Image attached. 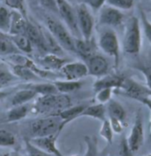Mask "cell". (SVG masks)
I'll use <instances>...</instances> for the list:
<instances>
[{
    "label": "cell",
    "instance_id": "22",
    "mask_svg": "<svg viewBox=\"0 0 151 156\" xmlns=\"http://www.w3.org/2000/svg\"><path fill=\"white\" fill-rule=\"evenodd\" d=\"M12 72L13 73V75L16 77L22 79L24 81L35 82V81H38L39 79H41L40 77H38L26 65H17V64H14L12 66Z\"/></svg>",
    "mask_w": 151,
    "mask_h": 156
},
{
    "label": "cell",
    "instance_id": "9",
    "mask_svg": "<svg viewBox=\"0 0 151 156\" xmlns=\"http://www.w3.org/2000/svg\"><path fill=\"white\" fill-rule=\"evenodd\" d=\"M125 15L121 10L117 9L107 4L99 9L98 23L101 26L107 27H118L123 24Z\"/></svg>",
    "mask_w": 151,
    "mask_h": 156
},
{
    "label": "cell",
    "instance_id": "21",
    "mask_svg": "<svg viewBox=\"0 0 151 156\" xmlns=\"http://www.w3.org/2000/svg\"><path fill=\"white\" fill-rule=\"evenodd\" d=\"M106 104V113L109 115V117L116 118L124 122L126 117V113L122 105L112 98H111Z\"/></svg>",
    "mask_w": 151,
    "mask_h": 156
},
{
    "label": "cell",
    "instance_id": "45",
    "mask_svg": "<svg viewBox=\"0 0 151 156\" xmlns=\"http://www.w3.org/2000/svg\"><path fill=\"white\" fill-rule=\"evenodd\" d=\"M5 156H20L19 154H6V155H5Z\"/></svg>",
    "mask_w": 151,
    "mask_h": 156
},
{
    "label": "cell",
    "instance_id": "44",
    "mask_svg": "<svg viewBox=\"0 0 151 156\" xmlns=\"http://www.w3.org/2000/svg\"><path fill=\"white\" fill-rule=\"evenodd\" d=\"M83 3L92 9L99 10L106 3V0H84Z\"/></svg>",
    "mask_w": 151,
    "mask_h": 156
},
{
    "label": "cell",
    "instance_id": "5",
    "mask_svg": "<svg viewBox=\"0 0 151 156\" xmlns=\"http://www.w3.org/2000/svg\"><path fill=\"white\" fill-rule=\"evenodd\" d=\"M63 122L57 115L38 119L31 124V132L34 137L59 134L63 129Z\"/></svg>",
    "mask_w": 151,
    "mask_h": 156
},
{
    "label": "cell",
    "instance_id": "48",
    "mask_svg": "<svg viewBox=\"0 0 151 156\" xmlns=\"http://www.w3.org/2000/svg\"><path fill=\"white\" fill-rule=\"evenodd\" d=\"M36 1H38V0H36Z\"/></svg>",
    "mask_w": 151,
    "mask_h": 156
},
{
    "label": "cell",
    "instance_id": "32",
    "mask_svg": "<svg viewBox=\"0 0 151 156\" xmlns=\"http://www.w3.org/2000/svg\"><path fill=\"white\" fill-rule=\"evenodd\" d=\"M15 143L16 138L12 132L5 129H0V146H12L15 145Z\"/></svg>",
    "mask_w": 151,
    "mask_h": 156
},
{
    "label": "cell",
    "instance_id": "25",
    "mask_svg": "<svg viewBox=\"0 0 151 156\" xmlns=\"http://www.w3.org/2000/svg\"><path fill=\"white\" fill-rule=\"evenodd\" d=\"M29 112V107L27 104L14 106L8 111L6 115V122H17L19 120H22L28 115Z\"/></svg>",
    "mask_w": 151,
    "mask_h": 156
},
{
    "label": "cell",
    "instance_id": "43",
    "mask_svg": "<svg viewBox=\"0 0 151 156\" xmlns=\"http://www.w3.org/2000/svg\"><path fill=\"white\" fill-rule=\"evenodd\" d=\"M140 71L142 73L143 76L146 80V86L151 90V67L140 68Z\"/></svg>",
    "mask_w": 151,
    "mask_h": 156
},
{
    "label": "cell",
    "instance_id": "38",
    "mask_svg": "<svg viewBox=\"0 0 151 156\" xmlns=\"http://www.w3.org/2000/svg\"><path fill=\"white\" fill-rule=\"evenodd\" d=\"M25 146H26L27 154L29 156H51V154L44 152L43 150L40 149L39 147L32 144L30 140H26Z\"/></svg>",
    "mask_w": 151,
    "mask_h": 156
},
{
    "label": "cell",
    "instance_id": "46",
    "mask_svg": "<svg viewBox=\"0 0 151 156\" xmlns=\"http://www.w3.org/2000/svg\"><path fill=\"white\" fill-rule=\"evenodd\" d=\"M146 156H151V153H150V154H149L148 155H146Z\"/></svg>",
    "mask_w": 151,
    "mask_h": 156
},
{
    "label": "cell",
    "instance_id": "35",
    "mask_svg": "<svg viewBox=\"0 0 151 156\" xmlns=\"http://www.w3.org/2000/svg\"><path fill=\"white\" fill-rule=\"evenodd\" d=\"M16 76L13 73L3 65H0V87L8 84L12 81L15 80Z\"/></svg>",
    "mask_w": 151,
    "mask_h": 156
},
{
    "label": "cell",
    "instance_id": "29",
    "mask_svg": "<svg viewBox=\"0 0 151 156\" xmlns=\"http://www.w3.org/2000/svg\"><path fill=\"white\" fill-rule=\"evenodd\" d=\"M19 52L20 51L15 46L11 38L0 37V56H10Z\"/></svg>",
    "mask_w": 151,
    "mask_h": 156
},
{
    "label": "cell",
    "instance_id": "6",
    "mask_svg": "<svg viewBox=\"0 0 151 156\" xmlns=\"http://www.w3.org/2000/svg\"><path fill=\"white\" fill-rule=\"evenodd\" d=\"M98 46L105 54L113 58L115 67L118 68L120 55V44L117 33L113 29L111 28L104 29L101 33L98 40Z\"/></svg>",
    "mask_w": 151,
    "mask_h": 156
},
{
    "label": "cell",
    "instance_id": "40",
    "mask_svg": "<svg viewBox=\"0 0 151 156\" xmlns=\"http://www.w3.org/2000/svg\"><path fill=\"white\" fill-rule=\"evenodd\" d=\"M119 156H133V152L128 145L127 138L123 137L119 145Z\"/></svg>",
    "mask_w": 151,
    "mask_h": 156
},
{
    "label": "cell",
    "instance_id": "33",
    "mask_svg": "<svg viewBox=\"0 0 151 156\" xmlns=\"http://www.w3.org/2000/svg\"><path fill=\"white\" fill-rule=\"evenodd\" d=\"M102 122L103 123H102V127H101V129H100L99 133H100L101 136L104 137L108 143L112 144V139H113V130L112 129L110 121L108 119H106Z\"/></svg>",
    "mask_w": 151,
    "mask_h": 156
},
{
    "label": "cell",
    "instance_id": "4",
    "mask_svg": "<svg viewBox=\"0 0 151 156\" xmlns=\"http://www.w3.org/2000/svg\"><path fill=\"white\" fill-rule=\"evenodd\" d=\"M118 91L126 97L133 98L146 105L151 111V90L145 85L130 78H124L122 85Z\"/></svg>",
    "mask_w": 151,
    "mask_h": 156
},
{
    "label": "cell",
    "instance_id": "1",
    "mask_svg": "<svg viewBox=\"0 0 151 156\" xmlns=\"http://www.w3.org/2000/svg\"><path fill=\"white\" fill-rule=\"evenodd\" d=\"M142 25L137 17L132 16L127 20L122 41V47L128 54H137L142 48Z\"/></svg>",
    "mask_w": 151,
    "mask_h": 156
},
{
    "label": "cell",
    "instance_id": "30",
    "mask_svg": "<svg viewBox=\"0 0 151 156\" xmlns=\"http://www.w3.org/2000/svg\"><path fill=\"white\" fill-rule=\"evenodd\" d=\"M11 12L5 7H0V31L9 34L11 28Z\"/></svg>",
    "mask_w": 151,
    "mask_h": 156
},
{
    "label": "cell",
    "instance_id": "24",
    "mask_svg": "<svg viewBox=\"0 0 151 156\" xmlns=\"http://www.w3.org/2000/svg\"><path fill=\"white\" fill-rule=\"evenodd\" d=\"M59 93L68 94L76 91L81 88L82 83L80 81H69V80H56L54 83Z\"/></svg>",
    "mask_w": 151,
    "mask_h": 156
},
{
    "label": "cell",
    "instance_id": "31",
    "mask_svg": "<svg viewBox=\"0 0 151 156\" xmlns=\"http://www.w3.org/2000/svg\"><path fill=\"white\" fill-rule=\"evenodd\" d=\"M105 4L121 11H127L133 7L134 0H106Z\"/></svg>",
    "mask_w": 151,
    "mask_h": 156
},
{
    "label": "cell",
    "instance_id": "16",
    "mask_svg": "<svg viewBox=\"0 0 151 156\" xmlns=\"http://www.w3.org/2000/svg\"><path fill=\"white\" fill-rule=\"evenodd\" d=\"M74 43H75L76 53H78L84 59H87L90 56L96 53L97 47L92 38L88 40H85L83 38H74Z\"/></svg>",
    "mask_w": 151,
    "mask_h": 156
},
{
    "label": "cell",
    "instance_id": "36",
    "mask_svg": "<svg viewBox=\"0 0 151 156\" xmlns=\"http://www.w3.org/2000/svg\"><path fill=\"white\" fill-rule=\"evenodd\" d=\"M113 90H114L112 88H106L98 90L97 92H95V100L99 104H106L112 98Z\"/></svg>",
    "mask_w": 151,
    "mask_h": 156
},
{
    "label": "cell",
    "instance_id": "2",
    "mask_svg": "<svg viewBox=\"0 0 151 156\" xmlns=\"http://www.w3.org/2000/svg\"><path fill=\"white\" fill-rule=\"evenodd\" d=\"M71 98L64 93L41 96L36 102L35 108L38 113L57 115L61 111L71 107Z\"/></svg>",
    "mask_w": 151,
    "mask_h": 156
},
{
    "label": "cell",
    "instance_id": "19",
    "mask_svg": "<svg viewBox=\"0 0 151 156\" xmlns=\"http://www.w3.org/2000/svg\"><path fill=\"white\" fill-rule=\"evenodd\" d=\"M106 107L104 104H95L93 106H89V107H86L85 109L83 110V112L81 114L80 117H91L96 120H99L101 122H104V120H106Z\"/></svg>",
    "mask_w": 151,
    "mask_h": 156
},
{
    "label": "cell",
    "instance_id": "49",
    "mask_svg": "<svg viewBox=\"0 0 151 156\" xmlns=\"http://www.w3.org/2000/svg\"><path fill=\"white\" fill-rule=\"evenodd\" d=\"M0 156H2V155H0Z\"/></svg>",
    "mask_w": 151,
    "mask_h": 156
},
{
    "label": "cell",
    "instance_id": "34",
    "mask_svg": "<svg viewBox=\"0 0 151 156\" xmlns=\"http://www.w3.org/2000/svg\"><path fill=\"white\" fill-rule=\"evenodd\" d=\"M84 139L87 145V151L84 156H98L96 138L94 136H86Z\"/></svg>",
    "mask_w": 151,
    "mask_h": 156
},
{
    "label": "cell",
    "instance_id": "20",
    "mask_svg": "<svg viewBox=\"0 0 151 156\" xmlns=\"http://www.w3.org/2000/svg\"><path fill=\"white\" fill-rule=\"evenodd\" d=\"M85 107L86 106H84V105H78V106H74V107H69L65 110L61 111L60 113H58L57 115L60 117V119L63 122V126L65 127L70 122L74 121L76 118H79L81 114L85 109Z\"/></svg>",
    "mask_w": 151,
    "mask_h": 156
},
{
    "label": "cell",
    "instance_id": "13",
    "mask_svg": "<svg viewBox=\"0 0 151 156\" xmlns=\"http://www.w3.org/2000/svg\"><path fill=\"white\" fill-rule=\"evenodd\" d=\"M25 35L29 37L33 46H36L40 52L43 53V55L49 53L47 47H46L44 37L43 34V30L39 27L28 21L26 30H25Z\"/></svg>",
    "mask_w": 151,
    "mask_h": 156
},
{
    "label": "cell",
    "instance_id": "7",
    "mask_svg": "<svg viewBox=\"0 0 151 156\" xmlns=\"http://www.w3.org/2000/svg\"><path fill=\"white\" fill-rule=\"evenodd\" d=\"M75 12L81 37L85 40L91 39L94 28V19L89 7L84 3H81L77 5Z\"/></svg>",
    "mask_w": 151,
    "mask_h": 156
},
{
    "label": "cell",
    "instance_id": "18",
    "mask_svg": "<svg viewBox=\"0 0 151 156\" xmlns=\"http://www.w3.org/2000/svg\"><path fill=\"white\" fill-rule=\"evenodd\" d=\"M12 17H11V28H10L9 35H19L24 34L27 27L28 20L26 17L22 15L18 11H12L11 12Z\"/></svg>",
    "mask_w": 151,
    "mask_h": 156
},
{
    "label": "cell",
    "instance_id": "14",
    "mask_svg": "<svg viewBox=\"0 0 151 156\" xmlns=\"http://www.w3.org/2000/svg\"><path fill=\"white\" fill-rule=\"evenodd\" d=\"M58 135L59 134L41 137H33L30 139V142L50 154H53L55 156H64L56 146V141Z\"/></svg>",
    "mask_w": 151,
    "mask_h": 156
},
{
    "label": "cell",
    "instance_id": "42",
    "mask_svg": "<svg viewBox=\"0 0 151 156\" xmlns=\"http://www.w3.org/2000/svg\"><path fill=\"white\" fill-rule=\"evenodd\" d=\"M109 121L111 123L112 129L115 133H121L124 129V125H123V122L116 119V118H112V117H109Z\"/></svg>",
    "mask_w": 151,
    "mask_h": 156
},
{
    "label": "cell",
    "instance_id": "37",
    "mask_svg": "<svg viewBox=\"0 0 151 156\" xmlns=\"http://www.w3.org/2000/svg\"><path fill=\"white\" fill-rule=\"evenodd\" d=\"M141 25L146 38L151 44V22L143 10H141Z\"/></svg>",
    "mask_w": 151,
    "mask_h": 156
},
{
    "label": "cell",
    "instance_id": "47",
    "mask_svg": "<svg viewBox=\"0 0 151 156\" xmlns=\"http://www.w3.org/2000/svg\"><path fill=\"white\" fill-rule=\"evenodd\" d=\"M73 156H81V155H73Z\"/></svg>",
    "mask_w": 151,
    "mask_h": 156
},
{
    "label": "cell",
    "instance_id": "10",
    "mask_svg": "<svg viewBox=\"0 0 151 156\" xmlns=\"http://www.w3.org/2000/svg\"><path fill=\"white\" fill-rule=\"evenodd\" d=\"M85 64L89 76L99 78L107 75L109 72V62L103 55L95 53L85 59Z\"/></svg>",
    "mask_w": 151,
    "mask_h": 156
},
{
    "label": "cell",
    "instance_id": "12",
    "mask_svg": "<svg viewBox=\"0 0 151 156\" xmlns=\"http://www.w3.org/2000/svg\"><path fill=\"white\" fill-rule=\"evenodd\" d=\"M143 141H144L143 122L141 115L137 114L130 135L127 137V142L132 152L136 153L140 150V148L143 145Z\"/></svg>",
    "mask_w": 151,
    "mask_h": 156
},
{
    "label": "cell",
    "instance_id": "27",
    "mask_svg": "<svg viewBox=\"0 0 151 156\" xmlns=\"http://www.w3.org/2000/svg\"><path fill=\"white\" fill-rule=\"evenodd\" d=\"M43 34L44 37L46 47H47L49 53H53V54H57L58 56H62L64 49L61 47V45L57 43V41L55 39V37L50 33V31L49 30H45V31L43 30Z\"/></svg>",
    "mask_w": 151,
    "mask_h": 156
},
{
    "label": "cell",
    "instance_id": "28",
    "mask_svg": "<svg viewBox=\"0 0 151 156\" xmlns=\"http://www.w3.org/2000/svg\"><path fill=\"white\" fill-rule=\"evenodd\" d=\"M29 88L32 89L36 92V94H40L41 96L45 95H53L59 93L54 83H36V84H30Z\"/></svg>",
    "mask_w": 151,
    "mask_h": 156
},
{
    "label": "cell",
    "instance_id": "15",
    "mask_svg": "<svg viewBox=\"0 0 151 156\" xmlns=\"http://www.w3.org/2000/svg\"><path fill=\"white\" fill-rule=\"evenodd\" d=\"M122 76H117V75H105L102 77H99L93 84V90L94 92H97L98 90L106 88H112L113 90H118L120 89L124 81Z\"/></svg>",
    "mask_w": 151,
    "mask_h": 156
},
{
    "label": "cell",
    "instance_id": "8",
    "mask_svg": "<svg viewBox=\"0 0 151 156\" xmlns=\"http://www.w3.org/2000/svg\"><path fill=\"white\" fill-rule=\"evenodd\" d=\"M57 5L58 13L73 37L74 38H82L78 27L75 8H74L66 0H57Z\"/></svg>",
    "mask_w": 151,
    "mask_h": 156
},
{
    "label": "cell",
    "instance_id": "41",
    "mask_svg": "<svg viewBox=\"0 0 151 156\" xmlns=\"http://www.w3.org/2000/svg\"><path fill=\"white\" fill-rule=\"evenodd\" d=\"M40 4L45 8L52 12H58L57 0H38Z\"/></svg>",
    "mask_w": 151,
    "mask_h": 156
},
{
    "label": "cell",
    "instance_id": "3",
    "mask_svg": "<svg viewBox=\"0 0 151 156\" xmlns=\"http://www.w3.org/2000/svg\"><path fill=\"white\" fill-rule=\"evenodd\" d=\"M45 23L50 33L55 37L62 48L76 53L74 37L61 21L52 16H47L45 18Z\"/></svg>",
    "mask_w": 151,
    "mask_h": 156
},
{
    "label": "cell",
    "instance_id": "39",
    "mask_svg": "<svg viewBox=\"0 0 151 156\" xmlns=\"http://www.w3.org/2000/svg\"><path fill=\"white\" fill-rule=\"evenodd\" d=\"M5 5L14 11H18L22 15L26 17L25 0H4Z\"/></svg>",
    "mask_w": 151,
    "mask_h": 156
},
{
    "label": "cell",
    "instance_id": "17",
    "mask_svg": "<svg viewBox=\"0 0 151 156\" xmlns=\"http://www.w3.org/2000/svg\"><path fill=\"white\" fill-rule=\"evenodd\" d=\"M67 62V59L62 58V56H58L53 53H47L43 55L40 60V63L43 66V68L52 72L60 70Z\"/></svg>",
    "mask_w": 151,
    "mask_h": 156
},
{
    "label": "cell",
    "instance_id": "26",
    "mask_svg": "<svg viewBox=\"0 0 151 156\" xmlns=\"http://www.w3.org/2000/svg\"><path fill=\"white\" fill-rule=\"evenodd\" d=\"M11 40L13 42V44H15V46L17 47L19 51H22L25 53L32 52L33 44L26 35L19 34V35L11 36Z\"/></svg>",
    "mask_w": 151,
    "mask_h": 156
},
{
    "label": "cell",
    "instance_id": "11",
    "mask_svg": "<svg viewBox=\"0 0 151 156\" xmlns=\"http://www.w3.org/2000/svg\"><path fill=\"white\" fill-rule=\"evenodd\" d=\"M60 71L62 76L69 81H80L81 78L88 76L87 65L81 61L67 62L62 67Z\"/></svg>",
    "mask_w": 151,
    "mask_h": 156
},
{
    "label": "cell",
    "instance_id": "23",
    "mask_svg": "<svg viewBox=\"0 0 151 156\" xmlns=\"http://www.w3.org/2000/svg\"><path fill=\"white\" fill-rule=\"evenodd\" d=\"M37 94L35 90H33L30 88H25L20 90H18L12 98V106H19L27 104V102L33 99Z\"/></svg>",
    "mask_w": 151,
    "mask_h": 156
}]
</instances>
